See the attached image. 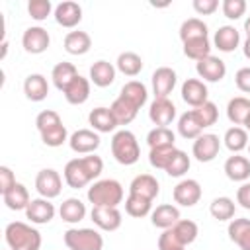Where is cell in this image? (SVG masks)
<instances>
[{
    "mask_svg": "<svg viewBox=\"0 0 250 250\" xmlns=\"http://www.w3.org/2000/svg\"><path fill=\"white\" fill-rule=\"evenodd\" d=\"M244 125H246V131H250V115L246 117V121H244Z\"/></svg>",
    "mask_w": 250,
    "mask_h": 250,
    "instance_id": "cell-57",
    "label": "cell"
},
{
    "mask_svg": "<svg viewBox=\"0 0 250 250\" xmlns=\"http://www.w3.org/2000/svg\"><path fill=\"white\" fill-rule=\"evenodd\" d=\"M49 43H51V37H49V31L43 29L41 25H33V27H27L21 35V45L27 53L31 55H39V53H45L49 49Z\"/></svg>",
    "mask_w": 250,
    "mask_h": 250,
    "instance_id": "cell-8",
    "label": "cell"
},
{
    "mask_svg": "<svg viewBox=\"0 0 250 250\" xmlns=\"http://www.w3.org/2000/svg\"><path fill=\"white\" fill-rule=\"evenodd\" d=\"M123 100H127L129 104H133L137 109H141L145 104H146V98H148V92H146V86L139 80H129L123 88H121V94H119Z\"/></svg>",
    "mask_w": 250,
    "mask_h": 250,
    "instance_id": "cell-31",
    "label": "cell"
},
{
    "mask_svg": "<svg viewBox=\"0 0 250 250\" xmlns=\"http://www.w3.org/2000/svg\"><path fill=\"white\" fill-rule=\"evenodd\" d=\"M178 133H180L184 139H193V141L203 133V127H201V123L197 121L193 109L180 115V119H178Z\"/></svg>",
    "mask_w": 250,
    "mask_h": 250,
    "instance_id": "cell-34",
    "label": "cell"
},
{
    "mask_svg": "<svg viewBox=\"0 0 250 250\" xmlns=\"http://www.w3.org/2000/svg\"><path fill=\"white\" fill-rule=\"evenodd\" d=\"M90 219L94 221V225L102 230L113 232L121 227V211L117 207H92L90 211Z\"/></svg>",
    "mask_w": 250,
    "mask_h": 250,
    "instance_id": "cell-11",
    "label": "cell"
},
{
    "mask_svg": "<svg viewBox=\"0 0 250 250\" xmlns=\"http://www.w3.org/2000/svg\"><path fill=\"white\" fill-rule=\"evenodd\" d=\"M242 51H244V57H246V59H250V37H246V41H244V47H242Z\"/></svg>",
    "mask_w": 250,
    "mask_h": 250,
    "instance_id": "cell-55",
    "label": "cell"
},
{
    "mask_svg": "<svg viewBox=\"0 0 250 250\" xmlns=\"http://www.w3.org/2000/svg\"><path fill=\"white\" fill-rule=\"evenodd\" d=\"M207 96H209L207 86H205V82L199 80V78H188V80L182 84V100H184L188 105H191L193 109L199 107V105H203V104L207 102Z\"/></svg>",
    "mask_w": 250,
    "mask_h": 250,
    "instance_id": "cell-14",
    "label": "cell"
},
{
    "mask_svg": "<svg viewBox=\"0 0 250 250\" xmlns=\"http://www.w3.org/2000/svg\"><path fill=\"white\" fill-rule=\"evenodd\" d=\"M88 121H90L92 129L96 133H111L117 127V121H115V117H113L109 107H96V109H92L90 115H88Z\"/></svg>",
    "mask_w": 250,
    "mask_h": 250,
    "instance_id": "cell-23",
    "label": "cell"
},
{
    "mask_svg": "<svg viewBox=\"0 0 250 250\" xmlns=\"http://www.w3.org/2000/svg\"><path fill=\"white\" fill-rule=\"evenodd\" d=\"M62 238L68 250H102L104 248V236L94 229H68Z\"/></svg>",
    "mask_w": 250,
    "mask_h": 250,
    "instance_id": "cell-5",
    "label": "cell"
},
{
    "mask_svg": "<svg viewBox=\"0 0 250 250\" xmlns=\"http://www.w3.org/2000/svg\"><path fill=\"white\" fill-rule=\"evenodd\" d=\"M250 115V100L244 96H236L227 104V117L234 125H244L246 117Z\"/></svg>",
    "mask_w": 250,
    "mask_h": 250,
    "instance_id": "cell-32",
    "label": "cell"
},
{
    "mask_svg": "<svg viewBox=\"0 0 250 250\" xmlns=\"http://www.w3.org/2000/svg\"><path fill=\"white\" fill-rule=\"evenodd\" d=\"M111 154L113 158L123 164V166H131L139 160L141 156V148L137 143V137L129 131V129H121L111 137Z\"/></svg>",
    "mask_w": 250,
    "mask_h": 250,
    "instance_id": "cell-4",
    "label": "cell"
},
{
    "mask_svg": "<svg viewBox=\"0 0 250 250\" xmlns=\"http://www.w3.org/2000/svg\"><path fill=\"white\" fill-rule=\"evenodd\" d=\"M59 123H62V119H61V115H59L57 111H53V109H43V111L35 117V125H37V131H39V133L45 131V129H51V127H55V125H59Z\"/></svg>",
    "mask_w": 250,
    "mask_h": 250,
    "instance_id": "cell-48",
    "label": "cell"
},
{
    "mask_svg": "<svg viewBox=\"0 0 250 250\" xmlns=\"http://www.w3.org/2000/svg\"><path fill=\"white\" fill-rule=\"evenodd\" d=\"M217 8H219V2H217V0H193V10H195L199 16H209V14H213Z\"/></svg>",
    "mask_w": 250,
    "mask_h": 250,
    "instance_id": "cell-52",
    "label": "cell"
},
{
    "mask_svg": "<svg viewBox=\"0 0 250 250\" xmlns=\"http://www.w3.org/2000/svg\"><path fill=\"white\" fill-rule=\"evenodd\" d=\"M4 238L10 250H39L41 248V232L21 221L8 223L4 230Z\"/></svg>",
    "mask_w": 250,
    "mask_h": 250,
    "instance_id": "cell-2",
    "label": "cell"
},
{
    "mask_svg": "<svg viewBox=\"0 0 250 250\" xmlns=\"http://www.w3.org/2000/svg\"><path fill=\"white\" fill-rule=\"evenodd\" d=\"M59 215H61V219H62L64 223H70V225L80 223V221L86 217V205H84L78 197H68V199H64V201L61 203Z\"/></svg>",
    "mask_w": 250,
    "mask_h": 250,
    "instance_id": "cell-30",
    "label": "cell"
},
{
    "mask_svg": "<svg viewBox=\"0 0 250 250\" xmlns=\"http://www.w3.org/2000/svg\"><path fill=\"white\" fill-rule=\"evenodd\" d=\"M229 238L240 250H250V219H232L229 223Z\"/></svg>",
    "mask_w": 250,
    "mask_h": 250,
    "instance_id": "cell-27",
    "label": "cell"
},
{
    "mask_svg": "<svg viewBox=\"0 0 250 250\" xmlns=\"http://www.w3.org/2000/svg\"><path fill=\"white\" fill-rule=\"evenodd\" d=\"M2 199H4V203H6V207L8 209H12V211H21V209H27V205H29V191H27V188L23 186V184H20V182H16L6 193H2Z\"/></svg>",
    "mask_w": 250,
    "mask_h": 250,
    "instance_id": "cell-24",
    "label": "cell"
},
{
    "mask_svg": "<svg viewBox=\"0 0 250 250\" xmlns=\"http://www.w3.org/2000/svg\"><path fill=\"white\" fill-rule=\"evenodd\" d=\"M189 156L184 152V150H176V154L172 156V160L168 162V166H166V174L168 176H172V178H180V176H184L188 170H189Z\"/></svg>",
    "mask_w": 250,
    "mask_h": 250,
    "instance_id": "cell-44",
    "label": "cell"
},
{
    "mask_svg": "<svg viewBox=\"0 0 250 250\" xmlns=\"http://www.w3.org/2000/svg\"><path fill=\"white\" fill-rule=\"evenodd\" d=\"M172 232L176 234V238H178L184 246H188V244H191V242L197 238L199 229H197V223H193L191 219H180V221L172 227Z\"/></svg>",
    "mask_w": 250,
    "mask_h": 250,
    "instance_id": "cell-39",
    "label": "cell"
},
{
    "mask_svg": "<svg viewBox=\"0 0 250 250\" xmlns=\"http://www.w3.org/2000/svg\"><path fill=\"white\" fill-rule=\"evenodd\" d=\"M234 209H236L234 201L230 197H225V195L223 197H215L211 201V205H209V213L217 221H232Z\"/></svg>",
    "mask_w": 250,
    "mask_h": 250,
    "instance_id": "cell-36",
    "label": "cell"
},
{
    "mask_svg": "<svg viewBox=\"0 0 250 250\" xmlns=\"http://www.w3.org/2000/svg\"><path fill=\"white\" fill-rule=\"evenodd\" d=\"M195 37H207V23L199 18H189L180 25V39L182 43Z\"/></svg>",
    "mask_w": 250,
    "mask_h": 250,
    "instance_id": "cell-40",
    "label": "cell"
},
{
    "mask_svg": "<svg viewBox=\"0 0 250 250\" xmlns=\"http://www.w3.org/2000/svg\"><path fill=\"white\" fill-rule=\"evenodd\" d=\"M160 191V186H158V180L150 174H139L133 178V182L129 184V193L133 195H141V197H146V199H154Z\"/></svg>",
    "mask_w": 250,
    "mask_h": 250,
    "instance_id": "cell-17",
    "label": "cell"
},
{
    "mask_svg": "<svg viewBox=\"0 0 250 250\" xmlns=\"http://www.w3.org/2000/svg\"><path fill=\"white\" fill-rule=\"evenodd\" d=\"M102 170H104V160L96 154H86V156L68 160L62 174H64V182L68 184V188L80 189L88 186L92 180H96L102 174Z\"/></svg>",
    "mask_w": 250,
    "mask_h": 250,
    "instance_id": "cell-1",
    "label": "cell"
},
{
    "mask_svg": "<svg viewBox=\"0 0 250 250\" xmlns=\"http://www.w3.org/2000/svg\"><path fill=\"white\" fill-rule=\"evenodd\" d=\"M158 250H186V246L176 238V234L172 232V229H166L158 236Z\"/></svg>",
    "mask_w": 250,
    "mask_h": 250,
    "instance_id": "cell-50",
    "label": "cell"
},
{
    "mask_svg": "<svg viewBox=\"0 0 250 250\" xmlns=\"http://www.w3.org/2000/svg\"><path fill=\"white\" fill-rule=\"evenodd\" d=\"M80 20H82V8L76 2L66 0V2L57 4V8H55V21L59 25H62V27H74V25L80 23Z\"/></svg>",
    "mask_w": 250,
    "mask_h": 250,
    "instance_id": "cell-18",
    "label": "cell"
},
{
    "mask_svg": "<svg viewBox=\"0 0 250 250\" xmlns=\"http://www.w3.org/2000/svg\"><path fill=\"white\" fill-rule=\"evenodd\" d=\"M223 141H225V146H227L230 152L238 154L240 150L248 148V131L242 129V127H238V125H234V127L227 129Z\"/></svg>",
    "mask_w": 250,
    "mask_h": 250,
    "instance_id": "cell-35",
    "label": "cell"
},
{
    "mask_svg": "<svg viewBox=\"0 0 250 250\" xmlns=\"http://www.w3.org/2000/svg\"><path fill=\"white\" fill-rule=\"evenodd\" d=\"M111 113H113V117H115V121H117V125H129L135 117H137V107L133 105V104H129L127 100H123L121 96L111 104Z\"/></svg>",
    "mask_w": 250,
    "mask_h": 250,
    "instance_id": "cell-38",
    "label": "cell"
},
{
    "mask_svg": "<svg viewBox=\"0 0 250 250\" xmlns=\"http://www.w3.org/2000/svg\"><path fill=\"white\" fill-rule=\"evenodd\" d=\"M221 8H223L225 18H229V20H238V18H242L244 12H246V2H244V0H223Z\"/></svg>",
    "mask_w": 250,
    "mask_h": 250,
    "instance_id": "cell-49",
    "label": "cell"
},
{
    "mask_svg": "<svg viewBox=\"0 0 250 250\" xmlns=\"http://www.w3.org/2000/svg\"><path fill=\"white\" fill-rule=\"evenodd\" d=\"M236 203H240L244 209H250V182H244L236 189Z\"/></svg>",
    "mask_w": 250,
    "mask_h": 250,
    "instance_id": "cell-54",
    "label": "cell"
},
{
    "mask_svg": "<svg viewBox=\"0 0 250 250\" xmlns=\"http://www.w3.org/2000/svg\"><path fill=\"white\" fill-rule=\"evenodd\" d=\"M51 10H53V4L49 0H29V4H27V14L37 21L47 20Z\"/></svg>",
    "mask_w": 250,
    "mask_h": 250,
    "instance_id": "cell-47",
    "label": "cell"
},
{
    "mask_svg": "<svg viewBox=\"0 0 250 250\" xmlns=\"http://www.w3.org/2000/svg\"><path fill=\"white\" fill-rule=\"evenodd\" d=\"M225 174L232 182H246L250 178V160L240 154H232L225 162Z\"/></svg>",
    "mask_w": 250,
    "mask_h": 250,
    "instance_id": "cell-21",
    "label": "cell"
},
{
    "mask_svg": "<svg viewBox=\"0 0 250 250\" xmlns=\"http://www.w3.org/2000/svg\"><path fill=\"white\" fill-rule=\"evenodd\" d=\"M117 70L123 72L125 76H137L143 70V59L133 53V51H125L117 57Z\"/></svg>",
    "mask_w": 250,
    "mask_h": 250,
    "instance_id": "cell-37",
    "label": "cell"
},
{
    "mask_svg": "<svg viewBox=\"0 0 250 250\" xmlns=\"http://www.w3.org/2000/svg\"><path fill=\"white\" fill-rule=\"evenodd\" d=\"M244 31H246V35L250 37V16L244 20Z\"/></svg>",
    "mask_w": 250,
    "mask_h": 250,
    "instance_id": "cell-56",
    "label": "cell"
},
{
    "mask_svg": "<svg viewBox=\"0 0 250 250\" xmlns=\"http://www.w3.org/2000/svg\"><path fill=\"white\" fill-rule=\"evenodd\" d=\"M148 117L156 127H168L176 117V105L168 98H154L148 109Z\"/></svg>",
    "mask_w": 250,
    "mask_h": 250,
    "instance_id": "cell-13",
    "label": "cell"
},
{
    "mask_svg": "<svg viewBox=\"0 0 250 250\" xmlns=\"http://www.w3.org/2000/svg\"><path fill=\"white\" fill-rule=\"evenodd\" d=\"M41 135V141L47 145V146H61L64 141H68L70 137H68V133H66V127L62 125V123H59V125H55V127H51V129H45V131H41L39 133Z\"/></svg>",
    "mask_w": 250,
    "mask_h": 250,
    "instance_id": "cell-45",
    "label": "cell"
},
{
    "mask_svg": "<svg viewBox=\"0 0 250 250\" xmlns=\"http://www.w3.org/2000/svg\"><path fill=\"white\" fill-rule=\"evenodd\" d=\"M150 221L158 229H172L180 221V209L172 203H162L150 213Z\"/></svg>",
    "mask_w": 250,
    "mask_h": 250,
    "instance_id": "cell-20",
    "label": "cell"
},
{
    "mask_svg": "<svg viewBox=\"0 0 250 250\" xmlns=\"http://www.w3.org/2000/svg\"><path fill=\"white\" fill-rule=\"evenodd\" d=\"M176 146H160V148H150L148 152V162L152 168H158V170H166L168 162L172 160V156L176 154Z\"/></svg>",
    "mask_w": 250,
    "mask_h": 250,
    "instance_id": "cell-43",
    "label": "cell"
},
{
    "mask_svg": "<svg viewBox=\"0 0 250 250\" xmlns=\"http://www.w3.org/2000/svg\"><path fill=\"white\" fill-rule=\"evenodd\" d=\"M184 55L188 59H193L195 62L211 55V41L209 37H195L184 41Z\"/></svg>",
    "mask_w": 250,
    "mask_h": 250,
    "instance_id": "cell-33",
    "label": "cell"
},
{
    "mask_svg": "<svg viewBox=\"0 0 250 250\" xmlns=\"http://www.w3.org/2000/svg\"><path fill=\"white\" fill-rule=\"evenodd\" d=\"M88 201L92 207H117L123 201V186L117 180H98L88 188Z\"/></svg>",
    "mask_w": 250,
    "mask_h": 250,
    "instance_id": "cell-3",
    "label": "cell"
},
{
    "mask_svg": "<svg viewBox=\"0 0 250 250\" xmlns=\"http://www.w3.org/2000/svg\"><path fill=\"white\" fill-rule=\"evenodd\" d=\"M35 189L45 199L57 197L61 193V189H62V180H61L59 172L53 170V168H43L35 178Z\"/></svg>",
    "mask_w": 250,
    "mask_h": 250,
    "instance_id": "cell-6",
    "label": "cell"
},
{
    "mask_svg": "<svg viewBox=\"0 0 250 250\" xmlns=\"http://www.w3.org/2000/svg\"><path fill=\"white\" fill-rule=\"evenodd\" d=\"M76 76H78L76 66H74L72 62H66V61H62V62L55 64V66H53V70H51V80H53L55 88H57V90H61V92H64Z\"/></svg>",
    "mask_w": 250,
    "mask_h": 250,
    "instance_id": "cell-26",
    "label": "cell"
},
{
    "mask_svg": "<svg viewBox=\"0 0 250 250\" xmlns=\"http://www.w3.org/2000/svg\"><path fill=\"white\" fill-rule=\"evenodd\" d=\"M248 150H250V143H248Z\"/></svg>",
    "mask_w": 250,
    "mask_h": 250,
    "instance_id": "cell-58",
    "label": "cell"
},
{
    "mask_svg": "<svg viewBox=\"0 0 250 250\" xmlns=\"http://www.w3.org/2000/svg\"><path fill=\"white\" fill-rule=\"evenodd\" d=\"M176 86V70L170 66H160L152 72V92L154 98H168Z\"/></svg>",
    "mask_w": 250,
    "mask_h": 250,
    "instance_id": "cell-16",
    "label": "cell"
},
{
    "mask_svg": "<svg viewBox=\"0 0 250 250\" xmlns=\"http://www.w3.org/2000/svg\"><path fill=\"white\" fill-rule=\"evenodd\" d=\"M92 47V39L86 31H68L64 35V51L68 55H86Z\"/></svg>",
    "mask_w": 250,
    "mask_h": 250,
    "instance_id": "cell-29",
    "label": "cell"
},
{
    "mask_svg": "<svg viewBox=\"0 0 250 250\" xmlns=\"http://www.w3.org/2000/svg\"><path fill=\"white\" fill-rule=\"evenodd\" d=\"M14 184H16L14 172H12L8 166H0V191L6 193Z\"/></svg>",
    "mask_w": 250,
    "mask_h": 250,
    "instance_id": "cell-53",
    "label": "cell"
},
{
    "mask_svg": "<svg viewBox=\"0 0 250 250\" xmlns=\"http://www.w3.org/2000/svg\"><path fill=\"white\" fill-rule=\"evenodd\" d=\"M172 197L176 203H180L182 207H193L199 199H201V186L197 180H182L174 186V191H172Z\"/></svg>",
    "mask_w": 250,
    "mask_h": 250,
    "instance_id": "cell-9",
    "label": "cell"
},
{
    "mask_svg": "<svg viewBox=\"0 0 250 250\" xmlns=\"http://www.w3.org/2000/svg\"><path fill=\"white\" fill-rule=\"evenodd\" d=\"M25 217L35 225H47L55 217V205L45 197L31 199L27 209H25Z\"/></svg>",
    "mask_w": 250,
    "mask_h": 250,
    "instance_id": "cell-15",
    "label": "cell"
},
{
    "mask_svg": "<svg viewBox=\"0 0 250 250\" xmlns=\"http://www.w3.org/2000/svg\"><path fill=\"white\" fill-rule=\"evenodd\" d=\"M100 143H102L100 135L92 129H78L68 139L70 148L78 154H94V150L100 146Z\"/></svg>",
    "mask_w": 250,
    "mask_h": 250,
    "instance_id": "cell-10",
    "label": "cell"
},
{
    "mask_svg": "<svg viewBox=\"0 0 250 250\" xmlns=\"http://www.w3.org/2000/svg\"><path fill=\"white\" fill-rule=\"evenodd\" d=\"M193 113H195V117H197V121L201 123V127L205 129V127H211V125H215L217 123V119H219V109H217V105L213 104V102H205L203 105H199V107H195L193 109Z\"/></svg>",
    "mask_w": 250,
    "mask_h": 250,
    "instance_id": "cell-46",
    "label": "cell"
},
{
    "mask_svg": "<svg viewBox=\"0 0 250 250\" xmlns=\"http://www.w3.org/2000/svg\"><path fill=\"white\" fill-rule=\"evenodd\" d=\"M195 70L207 82H221L225 78V74H227V64L219 57L209 55V57H205V59L195 62Z\"/></svg>",
    "mask_w": 250,
    "mask_h": 250,
    "instance_id": "cell-12",
    "label": "cell"
},
{
    "mask_svg": "<svg viewBox=\"0 0 250 250\" xmlns=\"http://www.w3.org/2000/svg\"><path fill=\"white\" fill-rule=\"evenodd\" d=\"M213 43L219 51L223 53H232L238 43H240V33L234 25H221L217 31H215V37H213Z\"/></svg>",
    "mask_w": 250,
    "mask_h": 250,
    "instance_id": "cell-22",
    "label": "cell"
},
{
    "mask_svg": "<svg viewBox=\"0 0 250 250\" xmlns=\"http://www.w3.org/2000/svg\"><path fill=\"white\" fill-rule=\"evenodd\" d=\"M219 148H221V141H219L217 135H213V133H201L193 141L191 152H193V156L199 162H211L219 154Z\"/></svg>",
    "mask_w": 250,
    "mask_h": 250,
    "instance_id": "cell-7",
    "label": "cell"
},
{
    "mask_svg": "<svg viewBox=\"0 0 250 250\" xmlns=\"http://www.w3.org/2000/svg\"><path fill=\"white\" fill-rule=\"evenodd\" d=\"M62 94H64V98H66L68 104L80 105V104H84L90 98V80L78 74Z\"/></svg>",
    "mask_w": 250,
    "mask_h": 250,
    "instance_id": "cell-28",
    "label": "cell"
},
{
    "mask_svg": "<svg viewBox=\"0 0 250 250\" xmlns=\"http://www.w3.org/2000/svg\"><path fill=\"white\" fill-rule=\"evenodd\" d=\"M150 209H152V201L146 199V197L129 193L127 199H125V211H127V215H131V217H137V219H139V217H146V215L150 213Z\"/></svg>",
    "mask_w": 250,
    "mask_h": 250,
    "instance_id": "cell-42",
    "label": "cell"
},
{
    "mask_svg": "<svg viewBox=\"0 0 250 250\" xmlns=\"http://www.w3.org/2000/svg\"><path fill=\"white\" fill-rule=\"evenodd\" d=\"M176 135L170 127H154L146 135V143L150 148H160V146H174Z\"/></svg>",
    "mask_w": 250,
    "mask_h": 250,
    "instance_id": "cell-41",
    "label": "cell"
},
{
    "mask_svg": "<svg viewBox=\"0 0 250 250\" xmlns=\"http://www.w3.org/2000/svg\"><path fill=\"white\" fill-rule=\"evenodd\" d=\"M23 94L31 102H43L49 94V82L43 74H29L23 80Z\"/></svg>",
    "mask_w": 250,
    "mask_h": 250,
    "instance_id": "cell-19",
    "label": "cell"
},
{
    "mask_svg": "<svg viewBox=\"0 0 250 250\" xmlns=\"http://www.w3.org/2000/svg\"><path fill=\"white\" fill-rule=\"evenodd\" d=\"M115 80V66L107 61H96L90 66V82H94L98 88L111 86Z\"/></svg>",
    "mask_w": 250,
    "mask_h": 250,
    "instance_id": "cell-25",
    "label": "cell"
},
{
    "mask_svg": "<svg viewBox=\"0 0 250 250\" xmlns=\"http://www.w3.org/2000/svg\"><path fill=\"white\" fill-rule=\"evenodd\" d=\"M234 82H236V88H238L240 92L250 94V66L238 68L236 74H234Z\"/></svg>",
    "mask_w": 250,
    "mask_h": 250,
    "instance_id": "cell-51",
    "label": "cell"
}]
</instances>
